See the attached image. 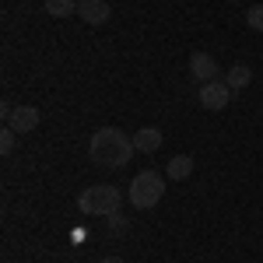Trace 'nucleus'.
<instances>
[{
  "mask_svg": "<svg viewBox=\"0 0 263 263\" xmlns=\"http://www.w3.org/2000/svg\"><path fill=\"white\" fill-rule=\"evenodd\" d=\"M134 137H126L120 126H102L91 134V144H88V155L91 162L102 165V168H123V165L134 158Z\"/></svg>",
  "mask_w": 263,
  "mask_h": 263,
  "instance_id": "1",
  "label": "nucleus"
},
{
  "mask_svg": "<svg viewBox=\"0 0 263 263\" xmlns=\"http://www.w3.org/2000/svg\"><path fill=\"white\" fill-rule=\"evenodd\" d=\"M123 203V193L116 186H109V182H102V186H88L81 190V197H78V211L88 214V218H109V214H116Z\"/></svg>",
  "mask_w": 263,
  "mask_h": 263,
  "instance_id": "2",
  "label": "nucleus"
},
{
  "mask_svg": "<svg viewBox=\"0 0 263 263\" xmlns=\"http://www.w3.org/2000/svg\"><path fill=\"white\" fill-rule=\"evenodd\" d=\"M162 193H165V179H162V172H155V168H144V172H137L134 176V182H130V203L137 207V211H151L155 203L162 200Z\"/></svg>",
  "mask_w": 263,
  "mask_h": 263,
  "instance_id": "3",
  "label": "nucleus"
},
{
  "mask_svg": "<svg viewBox=\"0 0 263 263\" xmlns=\"http://www.w3.org/2000/svg\"><path fill=\"white\" fill-rule=\"evenodd\" d=\"M197 99H200L203 109H211V112H221L224 105L232 102V88H228V84H224L221 78H218V81L200 84V95H197Z\"/></svg>",
  "mask_w": 263,
  "mask_h": 263,
  "instance_id": "4",
  "label": "nucleus"
},
{
  "mask_svg": "<svg viewBox=\"0 0 263 263\" xmlns=\"http://www.w3.org/2000/svg\"><path fill=\"white\" fill-rule=\"evenodd\" d=\"M190 78H193L197 84L218 81V78H221V74H218V60H214L211 53H203V49L193 53V57H190Z\"/></svg>",
  "mask_w": 263,
  "mask_h": 263,
  "instance_id": "5",
  "label": "nucleus"
},
{
  "mask_svg": "<svg viewBox=\"0 0 263 263\" xmlns=\"http://www.w3.org/2000/svg\"><path fill=\"white\" fill-rule=\"evenodd\" d=\"M39 123H42V112L35 109V105H14V112H11L7 126H11L14 134H32Z\"/></svg>",
  "mask_w": 263,
  "mask_h": 263,
  "instance_id": "6",
  "label": "nucleus"
},
{
  "mask_svg": "<svg viewBox=\"0 0 263 263\" xmlns=\"http://www.w3.org/2000/svg\"><path fill=\"white\" fill-rule=\"evenodd\" d=\"M78 14H81V21H88V25H105V21L112 18V7H109L105 0H81Z\"/></svg>",
  "mask_w": 263,
  "mask_h": 263,
  "instance_id": "7",
  "label": "nucleus"
},
{
  "mask_svg": "<svg viewBox=\"0 0 263 263\" xmlns=\"http://www.w3.org/2000/svg\"><path fill=\"white\" fill-rule=\"evenodd\" d=\"M162 141H165V134L158 126H141V130L134 134V147L144 151V155H155V151L162 147Z\"/></svg>",
  "mask_w": 263,
  "mask_h": 263,
  "instance_id": "8",
  "label": "nucleus"
},
{
  "mask_svg": "<svg viewBox=\"0 0 263 263\" xmlns=\"http://www.w3.org/2000/svg\"><path fill=\"white\" fill-rule=\"evenodd\" d=\"M165 176H168V179H190V176H193V158H190V155H176V158H168Z\"/></svg>",
  "mask_w": 263,
  "mask_h": 263,
  "instance_id": "9",
  "label": "nucleus"
},
{
  "mask_svg": "<svg viewBox=\"0 0 263 263\" xmlns=\"http://www.w3.org/2000/svg\"><path fill=\"white\" fill-rule=\"evenodd\" d=\"M78 7H81V0H46V11L53 18H74Z\"/></svg>",
  "mask_w": 263,
  "mask_h": 263,
  "instance_id": "10",
  "label": "nucleus"
},
{
  "mask_svg": "<svg viewBox=\"0 0 263 263\" xmlns=\"http://www.w3.org/2000/svg\"><path fill=\"white\" fill-rule=\"evenodd\" d=\"M253 81V70L249 67H242V63H235L228 74H224V84L232 88V91H239V88H246V84Z\"/></svg>",
  "mask_w": 263,
  "mask_h": 263,
  "instance_id": "11",
  "label": "nucleus"
},
{
  "mask_svg": "<svg viewBox=\"0 0 263 263\" xmlns=\"http://www.w3.org/2000/svg\"><path fill=\"white\" fill-rule=\"evenodd\" d=\"M246 25H249L253 32H263V4H253V7L246 11Z\"/></svg>",
  "mask_w": 263,
  "mask_h": 263,
  "instance_id": "12",
  "label": "nucleus"
},
{
  "mask_svg": "<svg viewBox=\"0 0 263 263\" xmlns=\"http://www.w3.org/2000/svg\"><path fill=\"white\" fill-rule=\"evenodd\" d=\"M105 221H109V232H112V235H123V232L130 228V218H123L120 211H116V214H109Z\"/></svg>",
  "mask_w": 263,
  "mask_h": 263,
  "instance_id": "13",
  "label": "nucleus"
},
{
  "mask_svg": "<svg viewBox=\"0 0 263 263\" xmlns=\"http://www.w3.org/2000/svg\"><path fill=\"white\" fill-rule=\"evenodd\" d=\"M11 151H14V130H11V126H7V130H4V134H0V155H4V158H7V155H11Z\"/></svg>",
  "mask_w": 263,
  "mask_h": 263,
  "instance_id": "14",
  "label": "nucleus"
},
{
  "mask_svg": "<svg viewBox=\"0 0 263 263\" xmlns=\"http://www.w3.org/2000/svg\"><path fill=\"white\" fill-rule=\"evenodd\" d=\"M102 263H126V260H120V256H105Z\"/></svg>",
  "mask_w": 263,
  "mask_h": 263,
  "instance_id": "15",
  "label": "nucleus"
},
{
  "mask_svg": "<svg viewBox=\"0 0 263 263\" xmlns=\"http://www.w3.org/2000/svg\"><path fill=\"white\" fill-rule=\"evenodd\" d=\"M232 4H242V0H232Z\"/></svg>",
  "mask_w": 263,
  "mask_h": 263,
  "instance_id": "16",
  "label": "nucleus"
}]
</instances>
